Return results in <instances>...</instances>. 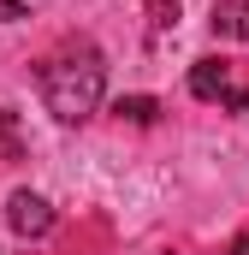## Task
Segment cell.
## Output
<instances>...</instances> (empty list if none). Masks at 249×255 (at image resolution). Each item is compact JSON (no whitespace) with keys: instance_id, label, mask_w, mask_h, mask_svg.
<instances>
[{"instance_id":"8","label":"cell","mask_w":249,"mask_h":255,"mask_svg":"<svg viewBox=\"0 0 249 255\" xmlns=\"http://www.w3.org/2000/svg\"><path fill=\"white\" fill-rule=\"evenodd\" d=\"M226 107H232V113H249V89H232V95H226Z\"/></svg>"},{"instance_id":"10","label":"cell","mask_w":249,"mask_h":255,"mask_svg":"<svg viewBox=\"0 0 249 255\" xmlns=\"http://www.w3.org/2000/svg\"><path fill=\"white\" fill-rule=\"evenodd\" d=\"M6 125H12V119H6V113H0V130H6Z\"/></svg>"},{"instance_id":"4","label":"cell","mask_w":249,"mask_h":255,"mask_svg":"<svg viewBox=\"0 0 249 255\" xmlns=\"http://www.w3.org/2000/svg\"><path fill=\"white\" fill-rule=\"evenodd\" d=\"M214 36L249 42V0H214Z\"/></svg>"},{"instance_id":"6","label":"cell","mask_w":249,"mask_h":255,"mask_svg":"<svg viewBox=\"0 0 249 255\" xmlns=\"http://www.w3.org/2000/svg\"><path fill=\"white\" fill-rule=\"evenodd\" d=\"M142 6H148V24H154V30H172V24H178V12H184L178 0H142Z\"/></svg>"},{"instance_id":"1","label":"cell","mask_w":249,"mask_h":255,"mask_svg":"<svg viewBox=\"0 0 249 255\" xmlns=\"http://www.w3.org/2000/svg\"><path fill=\"white\" fill-rule=\"evenodd\" d=\"M107 95V60L95 42H77L42 65V107L60 119V125H83Z\"/></svg>"},{"instance_id":"9","label":"cell","mask_w":249,"mask_h":255,"mask_svg":"<svg viewBox=\"0 0 249 255\" xmlns=\"http://www.w3.org/2000/svg\"><path fill=\"white\" fill-rule=\"evenodd\" d=\"M232 255H249V232H244V238H238V244H232Z\"/></svg>"},{"instance_id":"3","label":"cell","mask_w":249,"mask_h":255,"mask_svg":"<svg viewBox=\"0 0 249 255\" xmlns=\"http://www.w3.org/2000/svg\"><path fill=\"white\" fill-rule=\"evenodd\" d=\"M190 95H196V101H220V107H226V95H232V60L202 54V60L190 65Z\"/></svg>"},{"instance_id":"7","label":"cell","mask_w":249,"mask_h":255,"mask_svg":"<svg viewBox=\"0 0 249 255\" xmlns=\"http://www.w3.org/2000/svg\"><path fill=\"white\" fill-rule=\"evenodd\" d=\"M24 12H30V0H0V24H18Z\"/></svg>"},{"instance_id":"2","label":"cell","mask_w":249,"mask_h":255,"mask_svg":"<svg viewBox=\"0 0 249 255\" xmlns=\"http://www.w3.org/2000/svg\"><path fill=\"white\" fill-rule=\"evenodd\" d=\"M6 226H12L18 238H48V232H54V208H48V196L12 190V196H6Z\"/></svg>"},{"instance_id":"5","label":"cell","mask_w":249,"mask_h":255,"mask_svg":"<svg viewBox=\"0 0 249 255\" xmlns=\"http://www.w3.org/2000/svg\"><path fill=\"white\" fill-rule=\"evenodd\" d=\"M113 113H119L124 125H154L160 119V101L154 95H124V101H113Z\"/></svg>"}]
</instances>
